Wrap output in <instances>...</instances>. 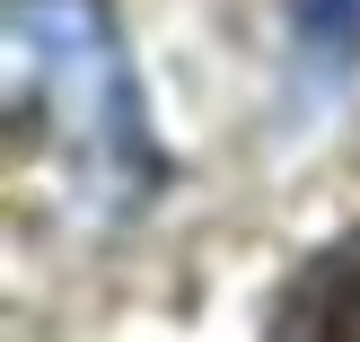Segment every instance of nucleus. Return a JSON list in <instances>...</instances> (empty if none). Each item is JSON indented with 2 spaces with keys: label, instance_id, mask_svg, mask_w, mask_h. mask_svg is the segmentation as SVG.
Here are the masks:
<instances>
[{
  "label": "nucleus",
  "instance_id": "nucleus-1",
  "mask_svg": "<svg viewBox=\"0 0 360 342\" xmlns=\"http://www.w3.org/2000/svg\"><path fill=\"white\" fill-rule=\"evenodd\" d=\"M9 185L18 211L53 193L70 220L150 193L141 97L97 0H9Z\"/></svg>",
  "mask_w": 360,
  "mask_h": 342
},
{
  "label": "nucleus",
  "instance_id": "nucleus-2",
  "mask_svg": "<svg viewBox=\"0 0 360 342\" xmlns=\"http://www.w3.org/2000/svg\"><path fill=\"white\" fill-rule=\"evenodd\" d=\"M273 334H316V342H360V228L316 246L273 298Z\"/></svg>",
  "mask_w": 360,
  "mask_h": 342
}]
</instances>
